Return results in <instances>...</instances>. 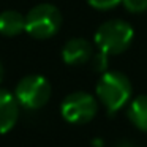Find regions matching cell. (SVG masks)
Returning a JSON list of instances; mask_svg holds the SVG:
<instances>
[{
    "instance_id": "3",
    "label": "cell",
    "mask_w": 147,
    "mask_h": 147,
    "mask_svg": "<svg viewBox=\"0 0 147 147\" xmlns=\"http://www.w3.org/2000/svg\"><path fill=\"white\" fill-rule=\"evenodd\" d=\"M62 24V14L54 5L41 3L27 13L26 32L36 40L51 38L57 33Z\"/></svg>"
},
{
    "instance_id": "14",
    "label": "cell",
    "mask_w": 147,
    "mask_h": 147,
    "mask_svg": "<svg viewBox=\"0 0 147 147\" xmlns=\"http://www.w3.org/2000/svg\"><path fill=\"white\" fill-rule=\"evenodd\" d=\"M120 147H131V146H128V144H122Z\"/></svg>"
},
{
    "instance_id": "11",
    "label": "cell",
    "mask_w": 147,
    "mask_h": 147,
    "mask_svg": "<svg viewBox=\"0 0 147 147\" xmlns=\"http://www.w3.org/2000/svg\"><path fill=\"white\" fill-rule=\"evenodd\" d=\"M122 3L130 13H144L147 10V0H123Z\"/></svg>"
},
{
    "instance_id": "12",
    "label": "cell",
    "mask_w": 147,
    "mask_h": 147,
    "mask_svg": "<svg viewBox=\"0 0 147 147\" xmlns=\"http://www.w3.org/2000/svg\"><path fill=\"white\" fill-rule=\"evenodd\" d=\"M89 5L96 10H111V8L117 7L119 3H122L123 0H87Z\"/></svg>"
},
{
    "instance_id": "4",
    "label": "cell",
    "mask_w": 147,
    "mask_h": 147,
    "mask_svg": "<svg viewBox=\"0 0 147 147\" xmlns=\"http://www.w3.org/2000/svg\"><path fill=\"white\" fill-rule=\"evenodd\" d=\"M51 84L46 78L40 74H29L18 82L14 96L19 106L30 111L40 109L51 98Z\"/></svg>"
},
{
    "instance_id": "9",
    "label": "cell",
    "mask_w": 147,
    "mask_h": 147,
    "mask_svg": "<svg viewBox=\"0 0 147 147\" xmlns=\"http://www.w3.org/2000/svg\"><path fill=\"white\" fill-rule=\"evenodd\" d=\"M128 117L138 130L147 131V95H139L131 101Z\"/></svg>"
},
{
    "instance_id": "8",
    "label": "cell",
    "mask_w": 147,
    "mask_h": 147,
    "mask_svg": "<svg viewBox=\"0 0 147 147\" xmlns=\"http://www.w3.org/2000/svg\"><path fill=\"white\" fill-rule=\"evenodd\" d=\"M26 30V16L13 10L0 14V33L5 36H16Z\"/></svg>"
},
{
    "instance_id": "6",
    "label": "cell",
    "mask_w": 147,
    "mask_h": 147,
    "mask_svg": "<svg viewBox=\"0 0 147 147\" xmlns=\"http://www.w3.org/2000/svg\"><path fill=\"white\" fill-rule=\"evenodd\" d=\"M19 119V103L8 90L0 89V134L13 130Z\"/></svg>"
},
{
    "instance_id": "2",
    "label": "cell",
    "mask_w": 147,
    "mask_h": 147,
    "mask_svg": "<svg viewBox=\"0 0 147 147\" xmlns=\"http://www.w3.org/2000/svg\"><path fill=\"white\" fill-rule=\"evenodd\" d=\"M134 32L128 22L122 19H112L101 24L95 33V43L100 51L108 55L123 52L133 41Z\"/></svg>"
},
{
    "instance_id": "1",
    "label": "cell",
    "mask_w": 147,
    "mask_h": 147,
    "mask_svg": "<svg viewBox=\"0 0 147 147\" xmlns=\"http://www.w3.org/2000/svg\"><path fill=\"white\" fill-rule=\"evenodd\" d=\"M131 82L123 73L106 71L96 84V96L106 108V111L114 114L131 98Z\"/></svg>"
},
{
    "instance_id": "10",
    "label": "cell",
    "mask_w": 147,
    "mask_h": 147,
    "mask_svg": "<svg viewBox=\"0 0 147 147\" xmlns=\"http://www.w3.org/2000/svg\"><path fill=\"white\" fill-rule=\"evenodd\" d=\"M90 60H92V67L95 71H106V68H108V54L106 52H96L92 55Z\"/></svg>"
},
{
    "instance_id": "5",
    "label": "cell",
    "mask_w": 147,
    "mask_h": 147,
    "mask_svg": "<svg viewBox=\"0 0 147 147\" xmlns=\"http://www.w3.org/2000/svg\"><path fill=\"white\" fill-rule=\"evenodd\" d=\"M96 111H98L96 100L87 92L70 93L68 96H65L60 106L62 117L68 123L74 125H82L90 122L96 115Z\"/></svg>"
},
{
    "instance_id": "7",
    "label": "cell",
    "mask_w": 147,
    "mask_h": 147,
    "mask_svg": "<svg viewBox=\"0 0 147 147\" xmlns=\"http://www.w3.org/2000/svg\"><path fill=\"white\" fill-rule=\"evenodd\" d=\"M93 55L92 45L84 38H73L67 41V45L62 49L63 62L68 65H82L89 62Z\"/></svg>"
},
{
    "instance_id": "13",
    "label": "cell",
    "mask_w": 147,
    "mask_h": 147,
    "mask_svg": "<svg viewBox=\"0 0 147 147\" xmlns=\"http://www.w3.org/2000/svg\"><path fill=\"white\" fill-rule=\"evenodd\" d=\"M2 78H3V67L0 63V81H2Z\"/></svg>"
}]
</instances>
